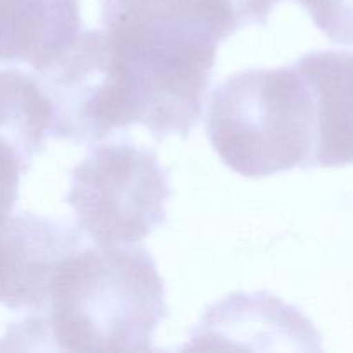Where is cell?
Here are the masks:
<instances>
[{"mask_svg":"<svg viewBox=\"0 0 353 353\" xmlns=\"http://www.w3.org/2000/svg\"><path fill=\"white\" fill-rule=\"evenodd\" d=\"M168 172L155 152L131 141L99 145L74 169L65 202L95 245L141 243L165 219Z\"/></svg>","mask_w":353,"mask_h":353,"instance_id":"obj_4","label":"cell"},{"mask_svg":"<svg viewBox=\"0 0 353 353\" xmlns=\"http://www.w3.org/2000/svg\"><path fill=\"white\" fill-rule=\"evenodd\" d=\"M252 312L248 305V295L228 296L207 310L205 317L193 331V343L186 348H217L221 341L265 340L272 348L292 350H321V336L314 330L309 319L292 324H268L279 323L300 317L302 314L292 305H286L279 299L265 293L252 295Z\"/></svg>","mask_w":353,"mask_h":353,"instance_id":"obj_7","label":"cell"},{"mask_svg":"<svg viewBox=\"0 0 353 353\" xmlns=\"http://www.w3.org/2000/svg\"><path fill=\"white\" fill-rule=\"evenodd\" d=\"M52 109L40 81L21 69H0V137L31 165L47 147Z\"/></svg>","mask_w":353,"mask_h":353,"instance_id":"obj_10","label":"cell"},{"mask_svg":"<svg viewBox=\"0 0 353 353\" xmlns=\"http://www.w3.org/2000/svg\"><path fill=\"white\" fill-rule=\"evenodd\" d=\"M81 30L79 0H0V62L43 71Z\"/></svg>","mask_w":353,"mask_h":353,"instance_id":"obj_8","label":"cell"},{"mask_svg":"<svg viewBox=\"0 0 353 353\" xmlns=\"http://www.w3.org/2000/svg\"><path fill=\"white\" fill-rule=\"evenodd\" d=\"M102 24L121 61L152 90L199 95L217 47L243 19L234 0H102Z\"/></svg>","mask_w":353,"mask_h":353,"instance_id":"obj_3","label":"cell"},{"mask_svg":"<svg viewBox=\"0 0 353 353\" xmlns=\"http://www.w3.org/2000/svg\"><path fill=\"white\" fill-rule=\"evenodd\" d=\"M52 109L50 137L76 145L105 140L137 124L105 30H88L43 71L34 72Z\"/></svg>","mask_w":353,"mask_h":353,"instance_id":"obj_5","label":"cell"},{"mask_svg":"<svg viewBox=\"0 0 353 353\" xmlns=\"http://www.w3.org/2000/svg\"><path fill=\"white\" fill-rule=\"evenodd\" d=\"M310 83L316 103V165L353 164V54L310 52L295 62Z\"/></svg>","mask_w":353,"mask_h":353,"instance_id":"obj_9","label":"cell"},{"mask_svg":"<svg viewBox=\"0 0 353 353\" xmlns=\"http://www.w3.org/2000/svg\"><path fill=\"white\" fill-rule=\"evenodd\" d=\"M336 45L353 47V0H295Z\"/></svg>","mask_w":353,"mask_h":353,"instance_id":"obj_11","label":"cell"},{"mask_svg":"<svg viewBox=\"0 0 353 353\" xmlns=\"http://www.w3.org/2000/svg\"><path fill=\"white\" fill-rule=\"evenodd\" d=\"M30 164L10 141L0 137V226L9 219L19 196V181Z\"/></svg>","mask_w":353,"mask_h":353,"instance_id":"obj_12","label":"cell"},{"mask_svg":"<svg viewBox=\"0 0 353 353\" xmlns=\"http://www.w3.org/2000/svg\"><path fill=\"white\" fill-rule=\"evenodd\" d=\"M83 245L85 236L76 224L10 214L0 226V305L14 312H40L59 262Z\"/></svg>","mask_w":353,"mask_h":353,"instance_id":"obj_6","label":"cell"},{"mask_svg":"<svg viewBox=\"0 0 353 353\" xmlns=\"http://www.w3.org/2000/svg\"><path fill=\"white\" fill-rule=\"evenodd\" d=\"M165 316L164 281L143 245H83L59 262L43 309L10 340L61 352H148Z\"/></svg>","mask_w":353,"mask_h":353,"instance_id":"obj_1","label":"cell"},{"mask_svg":"<svg viewBox=\"0 0 353 353\" xmlns=\"http://www.w3.org/2000/svg\"><path fill=\"white\" fill-rule=\"evenodd\" d=\"M281 0H234L240 16L245 23L265 24L269 19V14L272 12Z\"/></svg>","mask_w":353,"mask_h":353,"instance_id":"obj_13","label":"cell"},{"mask_svg":"<svg viewBox=\"0 0 353 353\" xmlns=\"http://www.w3.org/2000/svg\"><path fill=\"white\" fill-rule=\"evenodd\" d=\"M205 131L221 161L247 178L316 165L314 93L295 65L224 79L210 93Z\"/></svg>","mask_w":353,"mask_h":353,"instance_id":"obj_2","label":"cell"}]
</instances>
